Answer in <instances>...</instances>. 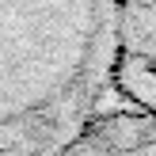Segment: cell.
I'll return each instance as SVG.
<instances>
[{
  "mask_svg": "<svg viewBox=\"0 0 156 156\" xmlns=\"http://www.w3.org/2000/svg\"><path fill=\"white\" fill-rule=\"evenodd\" d=\"M118 0H0V156H57L99 118Z\"/></svg>",
  "mask_w": 156,
  "mask_h": 156,
  "instance_id": "6da1fadb",
  "label": "cell"
},
{
  "mask_svg": "<svg viewBox=\"0 0 156 156\" xmlns=\"http://www.w3.org/2000/svg\"><path fill=\"white\" fill-rule=\"evenodd\" d=\"M129 111L156 114V0H118L114 27V69Z\"/></svg>",
  "mask_w": 156,
  "mask_h": 156,
  "instance_id": "7a4b0ae2",
  "label": "cell"
},
{
  "mask_svg": "<svg viewBox=\"0 0 156 156\" xmlns=\"http://www.w3.org/2000/svg\"><path fill=\"white\" fill-rule=\"evenodd\" d=\"M57 156H156V114L145 111L99 114Z\"/></svg>",
  "mask_w": 156,
  "mask_h": 156,
  "instance_id": "3957f363",
  "label": "cell"
}]
</instances>
